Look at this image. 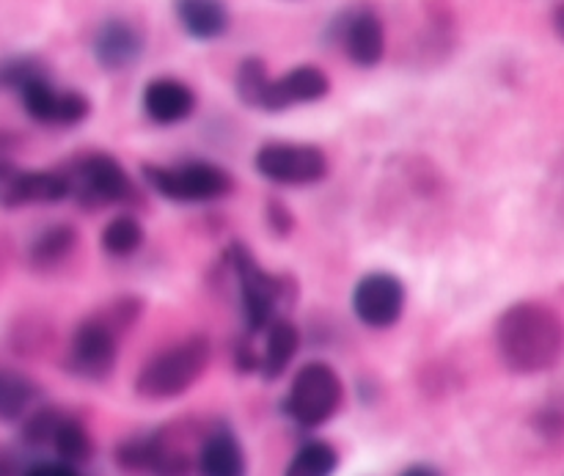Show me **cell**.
Segmentation results:
<instances>
[{
  "label": "cell",
  "mask_w": 564,
  "mask_h": 476,
  "mask_svg": "<svg viewBox=\"0 0 564 476\" xmlns=\"http://www.w3.org/2000/svg\"><path fill=\"white\" fill-rule=\"evenodd\" d=\"M564 347L562 317L543 301H518L496 323V350L516 375L549 372Z\"/></svg>",
  "instance_id": "obj_1"
},
{
  "label": "cell",
  "mask_w": 564,
  "mask_h": 476,
  "mask_svg": "<svg viewBox=\"0 0 564 476\" xmlns=\"http://www.w3.org/2000/svg\"><path fill=\"white\" fill-rule=\"evenodd\" d=\"M224 264L240 292L248 334H262L273 320L284 317L297 295V286L290 275L264 270L246 242H231L224 251Z\"/></svg>",
  "instance_id": "obj_2"
},
{
  "label": "cell",
  "mask_w": 564,
  "mask_h": 476,
  "mask_svg": "<svg viewBox=\"0 0 564 476\" xmlns=\"http://www.w3.org/2000/svg\"><path fill=\"white\" fill-rule=\"evenodd\" d=\"M213 361V345L204 334H193L149 358L135 378V394L141 400H176L202 380Z\"/></svg>",
  "instance_id": "obj_3"
},
{
  "label": "cell",
  "mask_w": 564,
  "mask_h": 476,
  "mask_svg": "<svg viewBox=\"0 0 564 476\" xmlns=\"http://www.w3.org/2000/svg\"><path fill=\"white\" fill-rule=\"evenodd\" d=\"M341 402H345V386H341L336 369L323 361H312L297 369V375L292 378L281 411L297 428L317 430L339 413Z\"/></svg>",
  "instance_id": "obj_4"
},
{
  "label": "cell",
  "mask_w": 564,
  "mask_h": 476,
  "mask_svg": "<svg viewBox=\"0 0 564 476\" xmlns=\"http://www.w3.org/2000/svg\"><path fill=\"white\" fill-rule=\"evenodd\" d=\"M61 171L69 182V198H75L83 209L132 204L138 198V191L127 171L108 152L80 154Z\"/></svg>",
  "instance_id": "obj_5"
},
{
  "label": "cell",
  "mask_w": 564,
  "mask_h": 476,
  "mask_svg": "<svg viewBox=\"0 0 564 476\" xmlns=\"http://www.w3.org/2000/svg\"><path fill=\"white\" fill-rule=\"evenodd\" d=\"M143 180L158 196L180 204L218 202L235 191V182L220 165L207 160H191L180 165H143Z\"/></svg>",
  "instance_id": "obj_6"
},
{
  "label": "cell",
  "mask_w": 564,
  "mask_h": 476,
  "mask_svg": "<svg viewBox=\"0 0 564 476\" xmlns=\"http://www.w3.org/2000/svg\"><path fill=\"white\" fill-rule=\"evenodd\" d=\"M119 339L121 334L113 325L105 323L99 314H91L72 334L69 350H66V369L80 380L102 383V380L110 378L116 367Z\"/></svg>",
  "instance_id": "obj_7"
},
{
  "label": "cell",
  "mask_w": 564,
  "mask_h": 476,
  "mask_svg": "<svg viewBox=\"0 0 564 476\" xmlns=\"http://www.w3.org/2000/svg\"><path fill=\"white\" fill-rule=\"evenodd\" d=\"M253 169L273 185H317L328 176V158L314 143H264Z\"/></svg>",
  "instance_id": "obj_8"
},
{
  "label": "cell",
  "mask_w": 564,
  "mask_h": 476,
  "mask_svg": "<svg viewBox=\"0 0 564 476\" xmlns=\"http://www.w3.org/2000/svg\"><path fill=\"white\" fill-rule=\"evenodd\" d=\"M17 94H20L25 113L39 125L75 127L91 113V102L86 94L72 91V88H55L47 75L33 77Z\"/></svg>",
  "instance_id": "obj_9"
},
{
  "label": "cell",
  "mask_w": 564,
  "mask_h": 476,
  "mask_svg": "<svg viewBox=\"0 0 564 476\" xmlns=\"http://www.w3.org/2000/svg\"><path fill=\"white\" fill-rule=\"evenodd\" d=\"M352 312L369 328H391L405 312V286L386 270L367 273L352 290Z\"/></svg>",
  "instance_id": "obj_10"
},
{
  "label": "cell",
  "mask_w": 564,
  "mask_h": 476,
  "mask_svg": "<svg viewBox=\"0 0 564 476\" xmlns=\"http://www.w3.org/2000/svg\"><path fill=\"white\" fill-rule=\"evenodd\" d=\"M69 198L64 171H17L0 160V204L6 209L25 204H58Z\"/></svg>",
  "instance_id": "obj_11"
},
{
  "label": "cell",
  "mask_w": 564,
  "mask_h": 476,
  "mask_svg": "<svg viewBox=\"0 0 564 476\" xmlns=\"http://www.w3.org/2000/svg\"><path fill=\"white\" fill-rule=\"evenodd\" d=\"M336 42L341 44V50L347 53V58L356 66H378L383 61L386 53V31L383 22L375 11L369 9H352L336 20V25L330 28Z\"/></svg>",
  "instance_id": "obj_12"
},
{
  "label": "cell",
  "mask_w": 564,
  "mask_h": 476,
  "mask_svg": "<svg viewBox=\"0 0 564 476\" xmlns=\"http://www.w3.org/2000/svg\"><path fill=\"white\" fill-rule=\"evenodd\" d=\"M330 80L319 66L303 64L290 69L281 77H270L268 86H264L262 99H259V110H270V113H279V110H290L295 105H308L317 102V99L328 97Z\"/></svg>",
  "instance_id": "obj_13"
},
{
  "label": "cell",
  "mask_w": 564,
  "mask_h": 476,
  "mask_svg": "<svg viewBox=\"0 0 564 476\" xmlns=\"http://www.w3.org/2000/svg\"><path fill=\"white\" fill-rule=\"evenodd\" d=\"M143 53V36L127 20H105L94 33V58L102 69H130Z\"/></svg>",
  "instance_id": "obj_14"
},
{
  "label": "cell",
  "mask_w": 564,
  "mask_h": 476,
  "mask_svg": "<svg viewBox=\"0 0 564 476\" xmlns=\"http://www.w3.org/2000/svg\"><path fill=\"white\" fill-rule=\"evenodd\" d=\"M196 110V91L176 77H154L143 88V113L154 125H180Z\"/></svg>",
  "instance_id": "obj_15"
},
{
  "label": "cell",
  "mask_w": 564,
  "mask_h": 476,
  "mask_svg": "<svg viewBox=\"0 0 564 476\" xmlns=\"http://www.w3.org/2000/svg\"><path fill=\"white\" fill-rule=\"evenodd\" d=\"M196 468L202 476H246V452L226 424H218L204 435Z\"/></svg>",
  "instance_id": "obj_16"
},
{
  "label": "cell",
  "mask_w": 564,
  "mask_h": 476,
  "mask_svg": "<svg viewBox=\"0 0 564 476\" xmlns=\"http://www.w3.org/2000/svg\"><path fill=\"white\" fill-rule=\"evenodd\" d=\"M174 11L187 36L213 42L229 28V9L224 0H174Z\"/></svg>",
  "instance_id": "obj_17"
},
{
  "label": "cell",
  "mask_w": 564,
  "mask_h": 476,
  "mask_svg": "<svg viewBox=\"0 0 564 476\" xmlns=\"http://www.w3.org/2000/svg\"><path fill=\"white\" fill-rule=\"evenodd\" d=\"M297 347H301V334H297L295 325L286 317L273 320L264 328V350L259 356V375L264 380H279L292 364V358L297 356Z\"/></svg>",
  "instance_id": "obj_18"
},
{
  "label": "cell",
  "mask_w": 564,
  "mask_h": 476,
  "mask_svg": "<svg viewBox=\"0 0 564 476\" xmlns=\"http://www.w3.org/2000/svg\"><path fill=\"white\" fill-rule=\"evenodd\" d=\"M77 246V231L69 224H55L47 226L44 231H39L33 237V242L28 246V262L39 273H47L55 270L58 264H64L69 259V253Z\"/></svg>",
  "instance_id": "obj_19"
},
{
  "label": "cell",
  "mask_w": 564,
  "mask_h": 476,
  "mask_svg": "<svg viewBox=\"0 0 564 476\" xmlns=\"http://www.w3.org/2000/svg\"><path fill=\"white\" fill-rule=\"evenodd\" d=\"M39 386L28 375L0 369V422H22L39 402Z\"/></svg>",
  "instance_id": "obj_20"
},
{
  "label": "cell",
  "mask_w": 564,
  "mask_h": 476,
  "mask_svg": "<svg viewBox=\"0 0 564 476\" xmlns=\"http://www.w3.org/2000/svg\"><path fill=\"white\" fill-rule=\"evenodd\" d=\"M47 450H53L58 455V461L66 463V466H83V463L91 461L94 441L80 419L61 413Z\"/></svg>",
  "instance_id": "obj_21"
},
{
  "label": "cell",
  "mask_w": 564,
  "mask_h": 476,
  "mask_svg": "<svg viewBox=\"0 0 564 476\" xmlns=\"http://www.w3.org/2000/svg\"><path fill=\"white\" fill-rule=\"evenodd\" d=\"M339 468V452L328 441H308L292 455L284 476H334Z\"/></svg>",
  "instance_id": "obj_22"
},
{
  "label": "cell",
  "mask_w": 564,
  "mask_h": 476,
  "mask_svg": "<svg viewBox=\"0 0 564 476\" xmlns=\"http://www.w3.org/2000/svg\"><path fill=\"white\" fill-rule=\"evenodd\" d=\"M141 242L143 226L132 215H116L113 220H108V226L102 229V237H99V246L110 257H130V253H135L141 248Z\"/></svg>",
  "instance_id": "obj_23"
},
{
  "label": "cell",
  "mask_w": 564,
  "mask_h": 476,
  "mask_svg": "<svg viewBox=\"0 0 564 476\" xmlns=\"http://www.w3.org/2000/svg\"><path fill=\"white\" fill-rule=\"evenodd\" d=\"M270 75H268V66H264L262 58L251 55V58L242 61L237 66V75H235V88H237V97L248 105V108H259V99H262L264 86H268Z\"/></svg>",
  "instance_id": "obj_24"
},
{
  "label": "cell",
  "mask_w": 564,
  "mask_h": 476,
  "mask_svg": "<svg viewBox=\"0 0 564 476\" xmlns=\"http://www.w3.org/2000/svg\"><path fill=\"white\" fill-rule=\"evenodd\" d=\"M42 75H47V66L36 55H9V58H0V88H6V91H20L25 83Z\"/></svg>",
  "instance_id": "obj_25"
},
{
  "label": "cell",
  "mask_w": 564,
  "mask_h": 476,
  "mask_svg": "<svg viewBox=\"0 0 564 476\" xmlns=\"http://www.w3.org/2000/svg\"><path fill=\"white\" fill-rule=\"evenodd\" d=\"M264 218H268V226L270 231H273L275 237H286L292 229H295V218H292L290 207H286L281 198H270L268 202V213H264Z\"/></svg>",
  "instance_id": "obj_26"
},
{
  "label": "cell",
  "mask_w": 564,
  "mask_h": 476,
  "mask_svg": "<svg viewBox=\"0 0 564 476\" xmlns=\"http://www.w3.org/2000/svg\"><path fill=\"white\" fill-rule=\"evenodd\" d=\"M22 476H80L75 472V466H66V463H36V466L28 468Z\"/></svg>",
  "instance_id": "obj_27"
},
{
  "label": "cell",
  "mask_w": 564,
  "mask_h": 476,
  "mask_svg": "<svg viewBox=\"0 0 564 476\" xmlns=\"http://www.w3.org/2000/svg\"><path fill=\"white\" fill-rule=\"evenodd\" d=\"M540 430H543V435H549V439H560L562 435L560 408H543V413H540Z\"/></svg>",
  "instance_id": "obj_28"
},
{
  "label": "cell",
  "mask_w": 564,
  "mask_h": 476,
  "mask_svg": "<svg viewBox=\"0 0 564 476\" xmlns=\"http://www.w3.org/2000/svg\"><path fill=\"white\" fill-rule=\"evenodd\" d=\"M0 476H17V461L9 450L0 446Z\"/></svg>",
  "instance_id": "obj_29"
},
{
  "label": "cell",
  "mask_w": 564,
  "mask_h": 476,
  "mask_svg": "<svg viewBox=\"0 0 564 476\" xmlns=\"http://www.w3.org/2000/svg\"><path fill=\"white\" fill-rule=\"evenodd\" d=\"M400 476H441L433 466H424V463H416V466L405 468Z\"/></svg>",
  "instance_id": "obj_30"
}]
</instances>
